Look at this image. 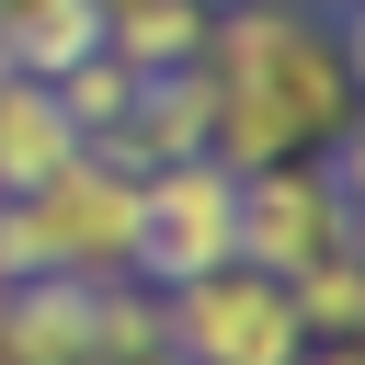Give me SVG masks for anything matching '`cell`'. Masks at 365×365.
Wrapping results in <instances>:
<instances>
[{
  "label": "cell",
  "mask_w": 365,
  "mask_h": 365,
  "mask_svg": "<svg viewBox=\"0 0 365 365\" xmlns=\"http://www.w3.org/2000/svg\"><path fill=\"white\" fill-rule=\"evenodd\" d=\"M194 68H205V160H228V171L319 160L331 137H354V23H331L308 0L205 11Z\"/></svg>",
  "instance_id": "obj_1"
},
{
  "label": "cell",
  "mask_w": 365,
  "mask_h": 365,
  "mask_svg": "<svg viewBox=\"0 0 365 365\" xmlns=\"http://www.w3.org/2000/svg\"><path fill=\"white\" fill-rule=\"evenodd\" d=\"M217 262H240V171L228 160H160V171H137V217H125V285H148V297H171V285H194V274H217Z\"/></svg>",
  "instance_id": "obj_2"
},
{
  "label": "cell",
  "mask_w": 365,
  "mask_h": 365,
  "mask_svg": "<svg viewBox=\"0 0 365 365\" xmlns=\"http://www.w3.org/2000/svg\"><path fill=\"white\" fill-rule=\"evenodd\" d=\"M319 251H354V137H331L319 160L240 171V262L251 274H297Z\"/></svg>",
  "instance_id": "obj_3"
},
{
  "label": "cell",
  "mask_w": 365,
  "mask_h": 365,
  "mask_svg": "<svg viewBox=\"0 0 365 365\" xmlns=\"http://www.w3.org/2000/svg\"><path fill=\"white\" fill-rule=\"evenodd\" d=\"M160 342L182 365H297L308 354V319L285 297V274H251V262H217L194 285L160 297Z\"/></svg>",
  "instance_id": "obj_4"
},
{
  "label": "cell",
  "mask_w": 365,
  "mask_h": 365,
  "mask_svg": "<svg viewBox=\"0 0 365 365\" xmlns=\"http://www.w3.org/2000/svg\"><path fill=\"white\" fill-rule=\"evenodd\" d=\"M194 148H205V68H148L114 103V125L91 137V160H114V171H160V160H194Z\"/></svg>",
  "instance_id": "obj_5"
},
{
  "label": "cell",
  "mask_w": 365,
  "mask_h": 365,
  "mask_svg": "<svg viewBox=\"0 0 365 365\" xmlns=\"http://www.w3.org/2000/svg\"><path fill=\"white\" fill-rule=\"evenodd\" d=\"M68 160H80V125L57 114V91L23 80V68H0V194H34Z\"/></svg>",
  "instance_id": "obj_6"
},
{
  "label": "cell",
  "mask_w": 365,
  "mask_h": 365,
  "mask_svg": "<svg viewBox=\"0 0 365 365\" xmlns=\"http://www.w3.org/2000/svg\"><path fill=\"white\" fill-rule=\"evenodd\" d=\"M194 46H205V11L194 0H114L103 11V57L114 68H194Z\"/></svg>",
  "instance_id": "obj_7"
},
{
  "label": "cell",
  "mask_w": 365,
  "mask_h": 365,
  "mask_svg": "<svg viewBox=\"0 0 365 365\" xmlns=\"http://www.w3.org/2000/svg\"><path fill=\"white\" fill-rule=\"evenodd\" d=\"M103 46V11L91 0H23L11 23H0V68H23V80H57V68H80Z\"/></svg>",
  "instance_id": "obj_8"
},
{
  "label": "cell",
  "mask_w": 365,
  "mask_h": 365,
  "mask_svg": "<svg viewBox=\"0 0 365 365\" xmlns=\"http://www.w3.org/2000/svg\"><path fill=\"white\" fill-rule=\"evenodd\" d=\"M285 297H297L308 342H365V251H319V262H297Z\"/></svg>",
  "instance_id": "obj_9"
},
{
  "label": "cell",
  "mask_w": 365,
  "mask_h": 365,
  "mask_svg": "<svg viewBox=\"0 0 365 365\" xmlns=\"http://www.w3.org/2000/svg\"><path fill=\"white\" fill-rule=\"evenodd\" d=\"M297 365H365V342H308Z\"/></svg>",
  "instance_id": "obj_10"
},
{
  "label": "cell",
  "mask_w": 365,
  "mask_h": 365,
  "mask_svg": "<svg viewBox=\"0 0 365 365\" xmlns=\"http://www.w3.org/2000/svg\"><path fill=\"white\" fill-rule=\"evenodd\" d=\"M308 11H331V23H354V0H308Z\"/></svg>",
  "instance_id": "obj_11"
},
{
  "label": "cell",
  "mask_w": 365,
  "mask_h": 365,
  "mask_svg": "<svg viewBox=\"0 0 365 365\" xmlns=\"http://www.w3.org/2000/svg\"><path fill=\"white\" fill-rule=\"evenodd\" d=\"M194 11H228V0H194Z\"/></svg>",
  "instance_id": "obj_12"
}]
</instances>
